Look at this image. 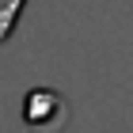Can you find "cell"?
<instances>
[{
    "instance_id": "obj_2",
    "label": "cell",
    "mask_w": 133,
    "mask_h": 133,
    "mask_svg": "<svg viewBox=\"0 0 133 133\" xmlns=\"http://www.w3.org/2000/svg\"><path fill=\"white\" fill-rule=\"evenodd\" d=\"M27 0H0V42H8L11 31H15V19H19V11Z\"/></svg>"
},
{
    "instance_id": "obj_1",
    "label": "cell",
    "mask_w": 133,
    "mask_h": 133,
    "mask_svg": "<svg viewBox=\"0 0 133 133\" xmlns=\"http://www.w3.org/2000/svg\"><path fill=\"white\" fill-rule=\"evenodd\" d=\"M23 122L31 129L46 133V129H57L65 122V99L50 88H34L27 99H23Z\"/></svg>"
}]
</instances>
